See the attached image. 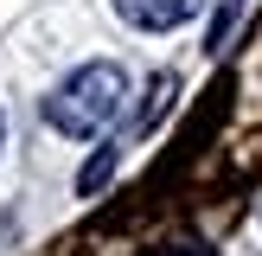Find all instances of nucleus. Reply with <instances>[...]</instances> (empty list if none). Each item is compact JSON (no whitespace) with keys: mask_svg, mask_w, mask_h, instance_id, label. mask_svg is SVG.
Wrapping results in <instances>:
<instances>
[{"mask_svg":"<svg viewBox=\"0 0 262 256\" xmlns=\"http://www.w3.org/2000/svg\"><path fill=\"white\" fill-rule=\"evenodd\" d=\"M122 109H128V77H122V64H83V71H71L45 96V115H51L58 135H102Z\"/></svg>","mask_w":262,"mask_h":256,"instance_id":"obj_1","label":"nucleus"},{"mask_svg":"<svg viewBox=\"0 0 262 256\" xmlns=\"http://www.w3.org/2000/svg\"><path fill=\"white\" fill-rule=\"evenodd\" d=\"M115 13L128 26H141V32H173L179 19L199 13V0H115Z\"/></svg>","mask_w":262,"mask_h":256,"instance_id":"obj_2","label":"nucleus"},{"mask_svg":"<svg viewBox=\"0 0 262 256\" xmlns=\"http://www.w3.org/2000/svg\"><path fill=\"white\" fill-rule=\"evenodd\" d=\"M237 13H243V0H224V7H217L211 32H205V45H211V51H224V38H230V26H237Z\"/></svg>","mask_w":262,"mask_h":256,"instance_id":"obj_3","label":"nucleus"},{"mask_svg":"<svg viewBox=\"0 0 262 256\" xmlns=\"http://www.w3.org/2000/svg\"><path fill=\"white\" fill-rule=\"evenodd\" d=\"M109 166H115V154H109V147H102V154H96V160H90V166H83V179H77V192H96V186H102V179H109Z\"/></svg>","mask_w":262,"mask_h":256,"instance_id":"obj_4","label":"nucleus"}]
</instances>
